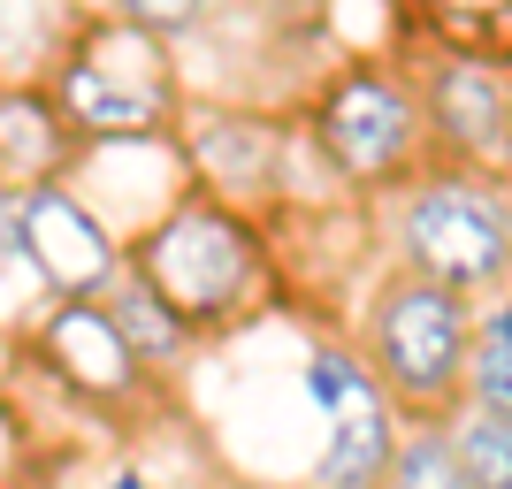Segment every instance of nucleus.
<instances>
[{
  "instance_id": "7ed1b4c3",
  "label": "nucleus",
  "mask_w": 512,
  "mask_h": 489,
  "mask_svg": "<svg viewBox=\"0 0 512 489\" xmlns=\"http://www.w3.org/2000/svg\"><path fill=\"white\" fill-rule=\"evenodd\" d=\"M130 276L192 329V321H214L245 298V283H253V237L237 230L214 199H184L176 214H161L130 245Z\"/></svg>"
},
{
  "instance_id": "423d86ee",
  "label": "nucleus",
  "mask_w": 512,
  "mask_h": 489,
  "mask_svg": "<svg viewBox=\"0 0 512 489\" xmlns=\"http://www.w3.org/2000/svg\"><path fill=\"white\" fill-rule=\"evenodd\" d=\"M413 138H421L413 92H398L390 77H375V69L337 77L329 100H321V146H329V161H337L352 184H383L390 169H406Z\"/></svg>"
},
{
  "instance_id": "4468645a",
  "label": "nucleus",
  "mask_w": 512,
  "mask_h": 489,
  "mask_svg": "<svg viewBox=\"0 0 512 489\" xmlns=\"http://www.w3.org/2000/svg\"><path fill=\"white\" fill-rule=\"evenodd\" d=\"M451 451H459V467H467L474 489H512V421L505 413L474 405L467 421H459V436H451Z\"/></svg>"
},
{
  "instance_id": "f03ea898",
  "label": "nucleus",
  "mask_w": 512,
  "mask_h": 489,
  "mask_svg": "<svg viewBox=\"0 0 512 489\" xmlns=\"http://www.w3.org/2000/svg\"><path fill=\"white\" fill-rule=\"evenodd\" d=\"M467 352H474L467 291H451V283L421 276V268H406V276H390L375 291V314H367V360L375 367L367 375L390 398L421 405V413L451 405L459 383H467Z\"/></svg>"
},
{
  "instance_id": "6e6552de",
  "label": "nucleus",
  "mask_w": 512,
  "mask_h": 489,
  "mask_svg": "<svg viewBox=\"0 0 512 489\" xmlns=\"http://www.w3.org/2000/svg\"><path fill=\"white\" fill-rule=\"evenodd\" d=\"M77 130H69L62 100L54 92H31V85H0V192L23 199V192H46L77 169Z\"/></svg>"
},
{
  "instance_id": "20e7f679",
  "label": "nucleus",
  "mask_w": 512,
  "mask_h": 489,
  "mask_svg": "<svg viewBox=\"0 0 512 489\" xmlns=\"http://www.w3.org/2000/svg\"><path fill=\"white\" fill-rule=\"evenodd\" d=\"M406 253L421 276L451 283V291H474V283H497L512 268V237L497 222V207L474 184L444 176V184H421L406 207Z\"/></svg>"
},
{
  "instance_id": "6ab92c4d",
  "label": "nucleus",
  "mask_w": 512,
  "mask_h": 489,
  "mask_svg": "<svg viewBox=\"0 0 512 489\" xmlns=\"http://www.w3.org/2000/svg\"><path fill=\"white\" fill-rule=\"evenodd\" d=\"M115 489H138V482H115Z\"/></svg>"
},
{
  "instance_id": "f8f14e48",
  "label": "nucleus",
  "mask_w": 512,
  "mask_h": 489,
  "mask_svg": "<svg viewBox=\"0 0 512 489\" xmlns=\"http://www.w3.org/2000/svg\"><path fill=\"white\" fill-rule=\"evenodd\" d=\"M421 8L467 62H490L497 46H512V0H421Z\"/></svg>"
},
{
  "instance_id": "f3484780",
  "label": "nucleus",
  "mask_w": 512,
  "mask_h": 489,
  "mask_svg": "<svg viewBox=\"0 0 512 489\" xmlns=\"http://www.w3.org/2000/svg\"><path fill=\"white\" fill-rule=\"evenodd\" d=\"M0 245H16V199L0 192Z\"/></svg>"
},
{
  "instance_id": "9d476101",
  "label": "nucleus",
  "mask_w": 512,
  "mask_h": 489,
  "mask_svg": "<svg viewBox=\"0 0 512 489\" xmlns=\"http://www.w3.org/2000/svg\"><path fill=\"white\" fill-rule=\"evenodd\" d=\"M505 92H512V77H497L490 62L451 54V69L436 77V92H428V115L444 123V138L459 153H490L497 138H505Z\"/></svg>"
},
{
  "instance_id": "f257e3e1",
  "label": "nucleus",
  "mask_w": 512,
  "mask_h": 489,
  "mask_svg": "<svg viewBox=\"0 0 512 489\" xmlns=\"http://www.w3.org/2000/svg\"><path fill=\"white\" fill-rule=\"evenodd\" d=\"M54 100H62V115H69L77 138H153V130L176 123L169 46L153 39L146 23H130V16L85 23L77 46L62 54Z\"/></svg>"
},
{
  "instance_id": "2eb2a0df",
  "label": "nucleus",
  "mask_w": 512,
  "mask_h": 489,
  "mask_svg": "<svg viewBox=\"0 0 512 489\" xmlns=\"http://www.w3.org/2000/svg\"><path fill=\"white\" fill-rule=\"evenodd\" d=\"M467 390L482 413H505L512 421V306L482 329V344L467 352Z\"/></svg>"
},
{
  "instance_id": "ddd939ff",
  "label": "nucleus",
  "mask_w": 512,
  "mask_h": 489,
  "mask_svg": "<svg viewBox=\"0 0 512 489\" xmlns=\"http://www.w3.org/2000/svg\"><path fill=\"white\" fill-rule=\"evenodd\" d=\"M383 482H390V489H474L444 428H421V436H406V444H390Z\"/></svg>"
},
{
  "instance_id": "a211bd4d",
  "label": "nucleus",
  "mask_w": 512,
  "mask_h": 489,
  "mask_svg": "<svg viewBox=\"0 0 512 489\" xmlns=\"http://www.w3.org/2000/svg\"><path fill=\"white\" fill-rule=\"evenodd\" d=\"M505 146H512V92H505Z\"/></svg>"
},
{
  "instance_id": "39448f33",
  "label": "nucleus",
  "mask_w": 512,
  "mask_h": 489,
  "mask_svg": "<svg viewBox=\"0 0 512 489\" xmlns=\"http://www.w3.org/2000/svg\"><path fill=\"white\" fill-rule=\"evenodd\" d=\"M16 253L31 260V276L46 283V298H100L107 283L123 276V253L100 230V214L77 192H62V184L16 199Z\"/></svg>"
},
{
  "instance_id": "0eeeda50",
  "label": "nucleus",
  "mask_w": 512,
  "mask_h": 489,
  "mask_svg": "<svg viewBox=\"0 0 512 489\" xmlns=\"http://www.w3.org/2000/svg\"><path fill=\"white\" fill-rule=\"evenodd\" d=\"M306 390L329 413V459H321V482L329 489H375L390 467V398L383 383L352 367L344 352H321L306 367Z\"/></svg>"
},
{
  "instance_id": "1a4fd4ad",
  "label": "nucleus",
  "mask_w": 512,
  "mask_h": 489,
  "mask_svg": "<svg viewBox=\"0 0 512 489\" xmlns=\"http://www.w3.org/2000/svg\"><path fill=\"white\" fill-rule=\"evenodd\" d=\"M39 360L62 367L77 390L92 398H115V390L138 383V352L115 337V321L100 314V298H54V314L39 329Z\"/></svg>"
},
{
  "instance_id": "9b49d317",
  "label": "nucleus",
  "mask_w": 512,
  "mask_h": 489,
  "mask_svg": "<svg viewBox=\"0 0 512 489\" xmlns=\"http://www.w3.org/2000/svg\"><path fill=\"white\" fill-rule=\"evenodd\" d=\"M100 314L115 321V337H123L130 352H138V367H146V360H169L176 344H184V321H176L169 306H161V298L146 291V283L130 276V268H123V276H115V283L100 291Z\"/></svg>"
},
{
  "instance_id": "dca6fc26",
  "label": "nucleus",
  "mask_w": 512,
  "mask_h": 489,
  "mask_svg": "<svg viewBox=\"0 0 512 489\" xmlns=\"http://www.w3.org/2000/svg\"><path fill=\"white\" fill-rule=\"evenodd\" d=\"M130 23H146L153 39H169V31H184V23H199V0H123Z\"/></svg>"
}]
</instances>
